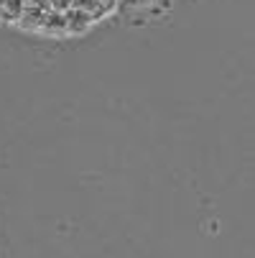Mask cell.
I'll list each match as a JSON object with an SVG mask.
<instances>
[{
	"instance_id": "1",
	"label": "cell",
	"mask_w": 255,
	"mask_h": 258,
	"mask_svg": "<svg viewBox=\"0 0 255 258\" xmlns=\"http://www.w3.org/2000/svg\"><path fill=\"white\" fill-rule=\"evenodd\" d=\"M64 18H66V33H84L92 26V18L79 8H69L64 13Z\"/></svg>"
},
{
	"instance_id": "2",
	"label": "cell",
	"mask_w": 255,
	"mask_h": 258,
	"mask_svg": "<svg viewBox=\"0 0 255 258\" xmlns=\"http://www.w3.org/2000/svg\"><path fill=\"white\" fill-rule=\"evenodd\" d=\"M44 13H46L44 8L26 3V8H23V13H21V18H18V26L26 28V31H39V28H41V21H44Z\"/></svg>"
},
{
	"instance_id": "3",
	"label": "cell",
	"mask_w": 255,
	"mask_h": 258,
	"mask_svg": "<svg viewBox=\"0 0 255 258\" xmlns=\"http://www.w3.org/2000/svg\"><path fill=\"white\" fill-rule=\"evenodd\" d=\"M39 31H44V33H66V18H64V13L49 8L44 13V21H41V28Z\"/></svg>"
},
{
	"instance_id": "4",
	"label": "cell",
	"mask_w": 255,
	"mask_h": 258,
	"mask_svg": "<svg viewBox=\"0 0 255 258\" xmlns=\"http://www.w3.org/2000/svg\"><path fill=\"white\" fill-rule=\"evenodd\" d=\"M28 0H0V21L6 23H18L23 8Z\"/></svg>"
},
{
	"instance_id": "5",
	"label": "cell",
	"mask_w": 255,
	"mask_h": 258,
	"mask_svg": "<svg viewBox=\"0 0 255 258\" xmlns=\"http://www.w3.org/2000/svg\"><path fill=\"white\" fill-rule=\"evenodd\" d=\"M71 8H79V11H84V13L92 18V23L107 16V11H105V6L100 3V0H71Z\"/></svg>"
},
{
	"instance_id": "6",
	"label": "cell",
	"mask_w": 255,
	"mask_h": 258,
	"mask_svg": "<svg viewBox=\"0 0 255 258\" xmlns=\"http://www.w3.org/2000/svg\"><path fill=\"white\" fill-rule=\"evenodd\" d=\"M49 8L51 11H59V13H66L71 8V0H49Z\"/></svg>"
},
{
	"instance_id": "7",
	"label": "cell",
	"mask_w": 255,
	"mask_h": 258,
	"mask_svg": "<svg viewBox=\"0 0 255 258\" xmlns=\"http://www.w3.org/2000/svg\"><path fill=\"white\" fill-rule=\"evenodd\" d=\"M118 3L130 6V8H140V6H151V3H156V0H118Z\"/></svg>"
},
{
	"instance_id": "8",
	"label": "cell",
	"mask_w": 255,
	"mask_h": 258,
	"mask_svg": "<svg viewBox=\"0 0 255 258\" xmlns=\"http://www.w3.org/2000/svg\"><path fill=\"white\" fill-rule=\"evenodd\" d=\"M100 3L105 6V11H107V13H113V11L118 8V0H100Z\"/></svg>"
},
{
	"instance_id": "9",
	"label": "cell",
	"mask_w": 255,
	"mask_h": 258,
	"mask_svg": "<svg viewBox=\"0 0 255 258\" xmlns=\"http://www.w3.org/2000/svg\"><path fill=\"white\" fill-rule=\"evenodd\" d=\"M31 6H39V8H44V11H49V0H28Z\"/></svg>"
}]
</instances>
